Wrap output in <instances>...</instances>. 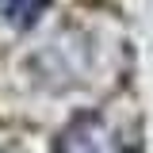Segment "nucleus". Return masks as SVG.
Returning <instances> with one entry per match:
<instances>
[{
    "label": "nucleus",
    "mask_w": 153,
    "mask_h": 153,
    "mask_svg": "<svg viewBox=\"0 0 153 153\" xmlns=\"http://www.w3.org/2000/svg\"><path fill=\"white\" fill-rule=\"evenodd\" d=\"M54 153H130V149L111 134V126H107L100 115L80 111L73 123L61 130Z\"/></svg>",
    "instance_id": "f257e3e1"
},
{
    "label": "nucleus",
    "mask_w": 153,
    "mask_h": 153,
    "mask_svg": "<svg viewBox=\"0 0 153 153\" xmlns=\"http://www.w3.org/2000/svg\"><path fill=\"white\" fill-rule=\"evenodd\" d=\"M50 0H0V16L8 19L12 27H31L42 12H46Z\"/></svg>",
    "instance_id": "f03ea898"
}]
</instances>
